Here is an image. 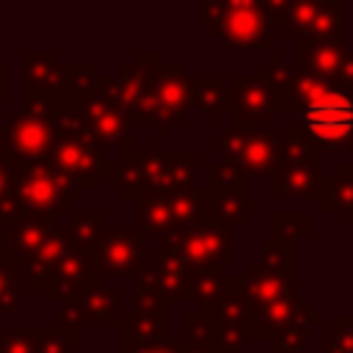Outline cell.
I'll return each instance as SVG.
<instances>
[{
	"label": "cell",
	"instance_id": "13",
	"mask_svg": "<svg viewBox=\"0 0 353 353\" xmlns=\"http://www.w3.org/2000/svg\"><path fill=\"white\" fill-rule=\"evenodd\" d=\"M221 163L240 168L245 176H270L279 165V138L268 130H243L237 124H223L218 135L207 141Z\"/></svg>",
	"mask_w": 353,
	"mask_h": 353
},
{
	"label": "cell",
	"instance_id": "19",
	"mask_svg": "<svg viewBox=\"0 0 353 353\" xmlns=\"http://www.w3.org/2000/svg\"><path fill=\"white\" fill-rule=\"evenodd\" d=\"M273 99L256 74H234L232 80V116L243 130H268L273 119Z\"/></svg>",
	"mask_w": 353,
	"mask_h": 353
},
{
	"label": "cell",
	"instance_id": "12",
	"mask_svg": "<svg viewBox=\"0 0 353 353\" xmlns=\"http://www.w3.org/2000/svg\"><path fill=\"white\" fill-rule=\"evenodd\" d=\"M119 309V292L110 287V279L97 273L74 298L63 301L58 309V328L74 342L77 350H83V331L97 325H119L121 323Z\"/></svg>",
	"mask_w": 353,
	"mask_h": 353
},
{
	"label": "cell",
	"instance_id": "38",
	"mask_svg": "<svg viewBox=\"0 0 353 353\" xmlns=\"http://www.w3.org/2000/svg\"><path fill=\"white\" fill-rule=\"evenodd\" d=\"M8 99V66L0 61V102Z\"/></svg>",
	"mask_w": 353,
	"mask_h": 353
},
{
	"label": "cell",
	"instance_id": "2",
	"mask_svg": "<svg viewBox=\"0 0 353 353\" xmlns=\"http://www.w3.org/2000/svg\"><path fill=\"white\" fill-rule=\"evenodd\" d=\"M108 185L124 201H141L143 196H171L199 188L196 185V154L193 152H160L157 138H146L143 152H130L113 160Z\"/></svg>",
	"mask_w": 353,
	"mask_h": 353
},
{
	"label": "cell",
	"instance_id": "23",
	"mask_svg": "<svg viewBox=\"0 0 353 353\" xmlns=\"http://www.w3.org/2000/svg\"><path fill=\"white\" fill-rule=\"evenodd\" d=\"M132 229L146 240V237H163L174 232V210H171V196H143L141 201L132 204Z\"/></svg>",
	"mask_w": 353,
	"mask_h": 353
},
{
	"label": "cell",
	"instance_id": "11",
	"mask_svg": "<svg viewBox=\"0 0 353 353\" xmlns=\"http://www.w3.org/2000/svg\"><path fill=\"white\" fill-rule=\"evenodd\" d=\"M190 110V74L182 63H157L146 88V127L157 141H168Z\"/></svg>",
	"mask_w": 353,
	"mask_h": 353
},
{
	"label": "cell",
	"instance_id": "24",
	"mask_svg": "<svg viewBox=\"0 0 353 353\" xmlns=\"http://www.w3.org/2000/svg\"><path fill=\"white\" fill-rule=\"evenodd\" d=\"M320 207L325 215H345L347 226H353V163H334L331 176H325Z\"/></svg>",
	"mask_w": 353,
	"mask_h": 353
},
{
	"label": "cell",
	"instance_id": "26",
	"mask_svg": "<svg viewBox=\"0 0 353 353\" xmlns=\"http://www.w3.org/2000/svg\"><path fill=\"white\" fill-rule=\"evenodd\" d=\"M256 77L265 83L273 110L276 113H290V80H292V66H287V58L281 50L273 47V52L256 66Z\"/></svg>",
	"mask_w": 353,
	"mask_h": 353
},
{
	"label": "cell",
	"instance_id": "32",
	"mask_svg": "<svg viewBox=\"0 0 353 353\" xmlns=\"http://www.w3.org/2000/svg\"><path fill=\"white\" fill-rule=\"evenodd\" d=\"M207 193H245V174L229 163H210L207 165Z\"/></svg>",
	"mask_w": 353,
	"mask_h": 353
},
{
	"label": "cell",
	"instance_id": "14",
	"mask_svg": "<svg viewBox=\"0 0 353 353\" xmlns=\"http://www.w3.org/2000/svg\"><path fill=\"white\" fill-rule=\"evenodd\" d=\"M210 309L218 317V345L223 353H237L251 339H265L245 298L243 276H223L221 292L215 303H210Z\"/></svg>",
	"mask_w": 353,
	"mask_h": 353
},
{
	"label": "cell",
	"instance_id": "9",
	"mask_svg": "<svg viewBox=\"0 0 353 353\" xmlns=\"http://www.w3.org/2000/svg\"><path fill=\"white\" fill-rule=\"evenodd\" d=\"M157 248L196 273H221L223 265L234 259L232 229L218 226L212 221H199L185 229H174L160 237Z\"/></svg>",
	"mask_w": 353,
	"mask_h": 353
},
{
	"label": "cell",
	"instance_id": "15",
	"mask_svg": "<svg viewBox=\"0 0 353 353\" xmlns=\"http://www.w3.org/2000/svg\"><path fill=\"white\" fill-rule=\"evenodd\" d=\"M119 328H121V347L168 342L171 339V303L138 284L132 292V312L121 317Z\"/></svg>",
	"mask_w": 353,
	"mask_h": 353
},
{
	"label": "cell",
	"instance_id": "10",
	"mask_svg": "<svg viewBox=\"0 0 353 353\" xmlns=\"http://www.w3.org/2000/svg\"><path fill=\"white\" fill-rule=\"evenodd\" d=\"M265 17L270 25H281L284 36L292 41H345L347 25L342 14L347 11L345 3H262Z\"/></svg>",
	"mask_w": 353,
	"mask_h": 353
},
{
	"label": "cell",
	"instance_id": "30",
	"mask_svg": "<svg viewBox=\"0 0 353 353\" xmlns=\"http://www.w3.org/2000/svg\"><path fill=\"white\" fill-rule=\"evenodd\" d=\"M320 331L323 353H353V312H336Z\"/></svg>",
	"mask_w": 353,
	"mask_h": 353
},
{
	"label": "cell",
	"instance_id": "22",
	"mask_svg": "<svg viewBox=\"0 0 353 353\" xmlns=\"http://www.w3.org/2000/svg\"><path fill=\"white\" fill-rule=\"evenodd\" d=\"M190 110L201 113L210 127H221L223 116L232 113V88L218 74L190 77Z\"/></svg>",
	"mask_w": 353,
	"mask_h": 353
},
{
	"label": "cell",
	"instance_id": "16",
	"mask_svg": "<svg viewBox=\"0 0 353 353\" xmlns=\"http://www.w3.org/2000/svg\"><path fill=\"white\" fill-rule=\"evenodd\" d=\"M196 279L199 273L182 265L179 259L163 254L157 245L146 248L143 254V270L138 276V284L154 292L157 298L174 303H196Z\"/></svg>",
	"mask_w": 353,
	"mask_h": 353
},
{
	"label": "cell",
	"instance_id": "20",
	"mask_svg": "<svg viewBox=\"0 0 353 353\" xmlns=\"http://www.w3.org/2000/svg\"><path fill=\"white\" fill-rule=\"evenodd\" d=\"M97 251L91 248H80V245H69V251L63 254L52 281L44 290V298L50 303H63L69 298H74L94 276H97Z\"/></svg>",
	"mask_w": 353,
	"mask_h": 353
},
{
	"label": "cell",
	"instance_id": "37",
	"mask_svg": "<svg viewBox=\"0 0 353 353\" xmlns=\"http://www.w3.org/2000/svg\"><path fill=\"white\" fill-rule=\"evenodd\" d=\"M121 353H179L176 339L171 336L168 342H157V345H132V347H121Z\"/></svg>",
	"mask_w": 353,
	"mask_h": 353
},
{
	"label": "cell",
	"instance_id": "18",
	"mask_svg": "<svg viewBox=\"0 0 353 353\" xmlns=\"http://www.w3.org/2000/svg\"><path fill=\"white\" fill-rule=\"evenodd\" d=\"M143 237L135 229H110L102 245L97 248V270L110 276H132L138 279L143 270Z\"/></svg>",
	"mask_w": 353,
	"mask_h": 353
},
{
	"label": "cell",
	"instance_id": "40",
	"mask_svg": "<svg viewBox=\"0 0 353 353\" xmlns=\"http://www.w3.org/2000/svg\"><path fill=\"white\" fill-rule=\"evenodd\" d=\"M0 154H6V127L0 124Z\"/></svg>",
	"mask_w": 353,
	"mask_h": 353
},
{
	"label": "cell",
	"instance_id": "35",
	"mask_svg": "<svg viewBox=\"0 0 353 353\" xmlns=\"http://www.w3.org/2000/svg\"><path fill=\"white\" fill-rule=\"evenodd\" d=\"M39 353H77L74 342L58 325H33Z\"/></svg>",
	"mask_w": 353,
	"mask_h": 353
},
{
	"label": "cell",
	"instance_id": "4",
	"mask_svg": "<svg viewBox=\"0 0 353 353\" xmlns=\"http://www.w3.org/2000/svg\"><path fill=\"white\" fill-rule=\"evenodd\" d=\"M63 113V97L30 99L22 110H8L6 127V157L14 168L41 165L50 160L58 138V119Z\"/></svg>",
	"mask_w": 353,
	"mask_h": 353
},
{
	"label": "cell",
	"instance_id": "25",
	"mask_svg": "<svg viewBox=\"0 0 353 353\" xmlns=\"http://www.w3.org/2000/svg\"><path fill=\"white\" fill-rule=\"evenodd\" d=\"M256 212H259V204L245 193H207L204 221H212L218 226H226V229L245 226L248 218Z\"/></svg>",
	"mask_w": 353,
	"mask_h": 353
},
{
	"label": "cell",
	"instance_id": "27",
	"mask_svg": "<svg viewBox=\"0 0 353 353\" xmlns=\"http://www.w3.org/2000/svg\"><path fill=\"white\" fill-rule=\"evenodd\" d=\"M61 226L74 245L97 251L110 232V215L108 212H72Z\"/></svg>",
	"mask_w": 353,
	"mask_h": 353
},
{
	"label": "cell",
	"instance_id": "31",
	"mask_svg": "<svg viewBox=\"0 0 353 353\" xmlns=\"http://www.w3.org/2000/svg\"><path fill=\"white\" fill-rule=\"evenodd\" d=\"M309 215L306 212H273L270 215V237L298 245L303 237H309Z\"/></svg>",
	"mask_w": 353,
	"mask_h": 353
},
{
	"label": "cell",
	"instance_id": "5",
	"mask_svg": "<svg viewBox=\"0 0 353 353\" xmlns=\"http://www.w3.org/2000/svg\"><path fill=\"white\" fill-rule=\"evenodd\" d=\"M72 240L61 223H41L19 218L8 226V251L22 268L25 290H47Z\"/></svg>",
	"mask_w": 353,
	"mask_h": 353
},
{
	"label": "cell",
	"instance_id": "3",
	"mask_svg": "<svg viewBox=\"0 0 353 353\" xmlns=\"http://www.w3.org/2000/svg\"><path fill=\"white\" fill-rule=\"evenodd\" d=\"M325 190L323 152L298 121L284 124L279 135V165L270 174L273 201H320Z\"/></svg>",
	"mask_w": 353,
	"mask_h": 353
},
{
	"label": "cell",
	"instance_id": "36",
	"mask_svg": "<svg viewBox=\"0 0 353 353\" xmlns=\"http://www.w3.org/2000/svg\"><path fill=\"white\" fill-rule=\"evenodd\" d=\"M268 342L276 353H303V347L309 342V328L306 325H290V328L273 334Z\"/></svg>",
	"mask_w": 353,
	"mask_h": 353
},
{
	"label": "cell",
	"instance_id": "7",
	"mask_svg": "<svg viewBox=\"0 0 353 353\" xmlns=\"http://www.w3.org/2000/svg\"><path fill=\"white\" fill-rule=\"evenodd\" d=\"M63 179H69L83 193L97 188L99 176H108L113 160L105 149H99L77 124L74 105L63 94V113L58 119V138L52 143L50 160H47Z\"/></svg>",
	"mask_w": 353,
	"mask_h": 353
},
{
	"label": "cell",
	"instance_id": "8",
	"mask_svg": "<svg viewBox=\"0 0 353 353\" xmlns=\"http://www.w3.org/2000/svg\"><path fill=\"white\" fill-rule=\"evenodd\" d=\"M83 190L63 179L50 163L17 168L14 182V201L19 218L41 221V223H63L74 204L83 201Z\"/></svg>",
	"mask_w": 353,
	"mask_h": 353
},
{
	"label": "cell",
	"instance_id": "39",
	"mask_svg": "<svg viewBox=\"0 0 353 353\" xmlns=\"http://www.w3.org/2000/svg\"><path fill=\"white\" fill-rule=\"evenodd\" d=\"M0 248H8V226L0 223Z\"/></svg>",
	"mask_w": 353,
	"mask_h": 353
},
{
	"label": "cell",
	"instance_id": "28",
	"mask_svg": "<svg viewBox=\"0 0 353 353\" xmlns=\"http://www.w3.org/2000/svg\"><path fill=\"white\" fill-rule=\"evenodd\" d=\"M256 251H259V265L276 276H284V279H295L298 273V245H290V243H281L276 237H259L256 243Z\"/></svg>",
	"mask_w": 353,
	"mask_h": 353
},
{
	"label": "cell",
	"instance_id": "33",
	"mask_svg": "<svg viewBox=\"0 0 353 353\" xmlns=\"http://www.w3.org/2000/svg\"><path fill=\"white\" fill-rule=\"evenodd\" d=\"M182 328L188 339L199 342H218V317L210 306H196L193 312L182 314Z\"/></svg>",
	"mask_w": 353,
	"mask_h": 353
},
{
	"label": "cell",
	"instance_id": "29",
	"mask_svg": "<svg viewBox=\"0 0 353 353\" xmlns=\"http://www.w3.org/2000/svg\"><path fill=\"white\" fill-rule=\"evenodd\" d=\"M22 268L8 248H0V314H14L22 303Z\"/></svg>",
	"mask_w": 353,
	"mask_h": 353
},
{
	"label": "cell",
	"instance_id": "34",
	"mask_svg": "<svg viewBox=\"0 0 353 353\" xmlns=\"http://www.w3.org/2000/svg\"><path fill=\"white\" fill-rule=\"evenodd\" d=\"M0 353H39L33 325H25V328L0 325Z\"/></svg>",
	"mask_w": 353,
	"mask_h": 353
},
{
	"label": "cell",
	"instance_id": "1",
	"mask_svg": "<svg viewBox=\"0 0 353 353\" xmlns=\"http://www.w3.org/2000/svg\"><path fill=\"white\" fill-rule=\"evenodd\" d=\"M290 113L323 154L353 152V83L309 77L292 66Z\"/></svg>",
	"mask_w": 353,
	"mask_h": 353
},
{
	"label": "cell",
	"instance_id": "6",
	"mask_svg": "<svg viewBox=\"0 0 353 353\" xmlns=\"http://www.w3.org/2000/svg\"><path fill=\"white\" fill-rule=\"evenodd\" d=\"M196 25H201L226 50L273 52L270 22L262 3L234 0V3H201L196 6Z\"/></svg>",
	"mask_w": 353,
	"mask_h": 353
},
{
	"label": "cell",
	"instance_id": "17",
	"mask_svg": "<svg viewBox=\"0 0 353 353\" xmlns=\"http://www.w3.org/2000/svg\"><path fill=\"white\" fill-rule=\"evenodd\" d=\"M69 80V63H61L55 50H22L19 52V99L63 97Z\"/></svg>",
	"mask_w": 353,
	"mask_h": 353
},
{
	"label": "cell",
	"instance_id": "21",
	"mask_svg": "<svg viewBox=\"0 0 353 353\" xmlns=\"http://www.w3.org/2000/svg\"><path fill=\"white\" fill-rule=\"evenodd\" d=\"M347 52L345 41H295V69L309 77L339 80Z\"/></svg>",
	"mask_w": 353,
	"mask_h": 353
}]
</instances>
